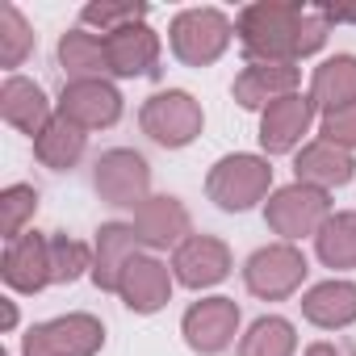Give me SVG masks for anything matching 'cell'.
I'll return each instance as SVG.
<instances>
[{"label": "cell", "instance_id": "cell-1", "mask_svg": "<svg viewBox=\"0 0 356 356\" xmlns=\"http://www.w3.org/2000/svg\"><path fill=\"white\" fill-rule=\"evenodd\" d=\"M327 30L331 22L323 17V9H306L293 0H260L235 22V34L252 63H298L327 42Z\"/></svg>", "mask_w": 356, "mask_h": 356}, {"label": "cell", "instance_id": "cell-2", "mask_svg": "<svg viewBox=\"0 0 356 356\" xmlns=\"http://www.w3.org/2000/svg\"><path fill=\"white\" fill-rule=\"evenodd\" d=\"M268 189H273V168L260 155H222L206 176L210 202L218 210H231V214L252 210L256 202L268 197Z\"/></svg>", "mask_w": 356, "mask_h": 356}, {"label": "cell", "instance_id": "cell-3", "mask_svg": "<svg viewBox=\"0 0 356 356\" xmlns=\"http://www.w3.org/2000/svg\"><path fill=\"white\" fill-rule=\"evenodd\" d=\"M231 17L218 13V9H185L172 17V30H168V42H172V55L189 63V67H210L227 47H231Z\"/></svg>", "mask_w": 356, "mask_h": 356}, {"label": "cell", "instance_id": "cell-4", "mask_svg": "<svg viewBox=\"0 0 356 356\" xmlns=\"http://www.w3.org/2000/svg\"><path fill=\"white\" fill-rule=\"evenodd\" d=\"M105 343V327L92 314H63L51 323H34L22 339V356H97Z\"/></svg>", "mask_w": 356, "mask_h": 356}, {"label": "cell", "instance_id": "cell-5", "mask_svg": "<svg viewBox=\"0 0 356 356\" xmlns=\"http://www.w3.org/2000/svg\"><path fill=\"white\" fill-rule=\"evenodd\" d=\"M264 218H268V227L285 243H293V239H306V235H318L323 231V222L331 218V202H327L323 189H310V185H298L293 181V185H285V189H277L268 197Z\"/></svg>", "mask_w": 356, "mask_h": 356}, {"label": "cell", "instance_id": "cell-6", "mask_svg": "<svg viewBox=\"0 0 356 356\" xmlns=\"http://www.w3.org/2000/svg\"><path fill=\"white\" fill-rule=\"evenodd\" d=\"M306 273H310V264L293 243H273V248H260L248 256L243 285H248V293H256L264 302H281L306 281Z\"/></svg>", "mask_w": 356, "mask_h": 356}, {"label": "cell", "instance_id": "cell-7", "mask_svg": "<svg viewBox=\"0 0 356 356\" xmlns=\"http://www.w3.org/2000/svg\"><path fill=\"white\" fill-rule=\"evenodd\" d=\"M138 122H143L147 138H155L159 147L176 151V147H189L202 134V105L189 92H181V88H168V92H155L143 105Z\"/></svg>", "mask_w": 356, "mask_h": 356}, {"label": "cell", "instance_id": "cell-8", "mask_svg": "<svg viewBox=\"0 0 356 356\" xmlns=\"http://www.w3.org/2000/svg\"><path fill=\"white\" fill-rule=\"evenodd\" d=\"M97 193L109 206L138 210L151 197V168H147V159L138 151H126V147L105 151L97 159Z\"/></svg>", "mask_w": 356, "mask_h": 356}, {"label": "cell", "instance_id": "cell-9", "mask_svg": "<svg viewBox=\"0 0 356 356\" xmlns=\"http://www.w3.org/2000/svg\"><path fill=\"white\" fill-rule=\"evenodd\" d=\"M59 118H67L72 126L88 130H105L122 118V92L109 80H80V84H63L59 97Z\"/></svg>", "mask_w": 356, "mask_h": 356}, {"label": "cell", "instance_id": "cell-10", "mask_svg": "<svg viewBox=\"0 0 356 356\" xmlns=\"http://www.w3.org/2000/svg\"><path fill=\"white\" fill-rule=\"evenodd\" d=\"M185 339L193 352L202 356H214L222 348H231L235 331H239V306L235 298H206V302H193L185 310V323H181Z\"/></svg>", "mask_w": 356, "mask_h": 356}, {"label": "cell", "instance_id": "cell-11", "mask_svg": "<svg viewBox=\"0 0 356 356\" xmlns=\"http://www.w3.org/2000/svg\"><path fill=\"white\" fill-rule=\"evenodd\" d=\"M231 273V248L214 235H189L172 256V277L189 289H210L227 281Z\"/></svg>", "mask_w": 356, "mask_h": 356}, {"label": "cell", "instance_id": "cell-12", "mask_svg": "<svg viewBox=\"0 0 356 356\" xmlns=\"http://www.w3.org/2000/svg\"><path fill=\"white\" fill-rule=\"evenodd\" d=\"M0 277L17 293H38L51 285V239L38 231H26L22 239L5 243V260H0Z\"/></svg>", "mask_w": 356, "mask_h": 356}, {"label": "cell", "instance_id": "cell-13", "mask_svg": "<svg viewBox=\"0 0 356 356\" xmlns=\"http://www.w3.org/2000/svg\"><path fill=\"white\" fill-rule=\"evenodd\" d=\"M314 109H318V105H314L310 97H302V92H289V97L273 101V105L264 109V118H260V147H264L268 155L293 151V147L302 143V134L310 130Z\"/></svg>", "mask_w": 356, "mask_h": 356}, {"label": "cell", "instance_id": "cell-14", "mask_svg": "<svg viewBox=\"0 0 356 356\" xmlns=\"http://www.w3.org/2000/svg\"><path fill=\"white\" fill-rule=\"evenodd\" d=\"M118 293H122V302H126L134 314H155V310H163L168 298H172V268L159 264L155 256H134V260L122 268Z\"/></svg>", "mask_w": 356, "mask_h": 356}, {"label": "cell", "instance_id": "cell-15", "mask_svg": "<svg viewBox=\"0 0 356 356\" xmlns=\"http://www.w3.org/2000/svg\"><path fill=\"white\" fill-rule=\"evenodd\" d=\"M143 239L134 231V222H105L97 231V248H92V281L101 293H118L122 268L138 256Z\"/></svg>", "mask_w": 356, "mask_h": 356}, {"label": "cell", "instance_id": "cell-16", "mask_svg": "<svg viewBox=\"0 0 356 356\" xmlns=\"http://www.w3.org/2000/svg\"><path fill=\"white\" fill-rule=\"evenodd\" d=\"M293 176H298V185H310V189L327 193V189H339V185L352 181V176H356V159H352V151L318 138V143H310V147L298 151Z\"/></svg>", "mask_w": 356, "mask_h": 356}, {"label": "cell", "instance_id": "cell-17", "mask_svg": "<svg viewBox=\"0 0 356 356\" xmlns=\"http://www.w3.org/2000/svg\"><path fill=\"white\" fill-rule=\"evenodd\" d=\"M105 55H109V72L113 76H155L159 67V38L151 26H126L118 34H105Z\"/></svg>", "mask_w": 356, "mask_h": 356}, {"label": "cell", "instance_id": "cell-18", "mask_svg": "<svg viewBox=\"0 0 356 356\" xmlns=\"http://www.w3.org/2000/svg\"><path fill=\"white\" fill-rule=\"evenodd\" d=\"M0 118H5L9 126H17L22 134H42L51 126V101L47 92L26 80V76H9L5 84H0Z\"/></svg>", "mask_w": 356, "mask_h": 356}, {"label": "cell", "instance_id": "cell-19", "mask_svg": "<svg viewBox=\"0 0 356 356\" xmlns=\"http://www.w3.org/2000/svg\"><path fill=\"white\" fill-rule=\"evenodd\" d=\"M134 231L143 239V248H181L189 235V210L176 197H147L134 210Z\"/></svg>", "mask_w": 356, "mask_h": 356}, {"label": "cell", "instance_id": "cell-20", "mask_svg": "<svg viewBox=\"0 0 356 356\" xmlns=\"http://www.w3.org/2000/svg\"><path fill=\"white\" fill-rule=\"evenodd\" d=\"M293 88H298L293 63H248L235 80V101L243 109H268L273 101L289 97Z\"/></svg>", "mask_w": 356, "mask_h": 356}, {"label": "cell", "instance_id": "cell-21", "mask_svg": "<svg viewBox=\"0 0 356 356\" xmlns=\"http://www.w3.org/2000/svg\"><path fill=\"white\" fill-rule=\"evenodd\" d=\"M302 314L323 327V331H339L356 323V285L352 281H323L302 298Z\"/></svg>", "mask_w": 356, "mask_h": 356}, {"label": "cell", "instance_id": "cell-22", "mask_svg": "<svg viewBox=\"0 0 356 356\" xmlns=\"http://www.w3.org/2000/svg\"><path fill=\"white\" fill-rule=\"evenodd\" d=\"M310 101L323 113H335V109L356 105V55L323 59L314 67V76H310Z\"/></svg>", "mask_w": 356, "mask_h": 356}, {"label": "cell", "instance_id": "cell-23", "mask_svg": "<svg viewBox=\"0 0 356 356\" xmlns=\"http://www.w3.org/2000/svg\"><path fill=\"white\" fill-rule=\"evenodd\" d=\"M59 67H63L67 84L105 80V72H109L105 38H97V34H88V30H67V34L59 38Z\"/></svg>", "mask_w": 356, "mask_h": 356}, {"label": "cell", "instance_id": "cell-24", "mask_svg": "<svg viewBox=\"0 0 356 356\" xmlns=\"http://www.w3.org/2000/svg\"><path fill=\"white\" fill-rule=\"evenodd\" d=\"M84 147H88V134L80 130V126H72L67 118H51V126L34 138V155L47 163V168H55V172H67V168H76L80 163V155H84Z\"/></svg>", "mask_w": 356, "mask_h": 356}, {"label": "cell", "instance_id": "cell-25", "mask_svg": "<svg viewBox=\"0 0 356 356\" xmlns=\"http://www.w3.org/2000/svg\"><path fill=\"white\" fill-rule=\"evenodd\" d=\"M314 252L327 268H356V210L331 214L314 235Z\"/></svg>", "mask_w": 356, "mask_h": 356}, {"label": "cell", "instance_id": "cell-26", "mask_svg": "<svg viewBox=\"0 0 356 356\" xmlns=\"http://www.w3.org/2000/svg\"><path fill=\"white\" fill-rule=\"evenodd\" d=\"M293 348H298L293 323L281 318V314H264L248 327V335L239 343V356H293Z\"/></svg>", "mask_w": 356, "mask_h": 356}, {"label": "cell", "instance_id": "cell-27", "mask_svg": "<svg viewBox=\"0 0 356 356\" xmlns=\"http://www.w3.org/2000/svg\"><path fill=\"white\" fill-rule=\"evenodd\" d=\"M143 17H147L143 0H101V5H84V13H80L84 26H101V38L118 34L126 26H143Z\"/></svg>", "mask_w": 356, "mask_h": 356}, {"label": "cell", "instance_id": "cell-28", "mask_svg": "<svg viewBox=\"0 0 356 356\" xmlns=\"http://www.w3.org/2000/svg\"><path fill=\"white\" fill-rule=\"evenodd\" d=\"M34 51V30L17 13V5L0 9V67H22L26 55Z\"/></svg>", "mask_w": 356, "mask_h": 356}, {"label": "cell", "instance_id": "cell-29", "mask_svg": "<svg viewBox=\"0 0 356 356\" xmlns=\"http://www.w3.org/2000/svg\"><path fill=\"white\" fill-rule=\"evenodd\" d=\"M38 214V189L34 185H9L0 193V222H5V239H22L26 222Z\"/></svg>", "mask_w": 356, "mask_h": 356}, {"label": "cell", "instance_id": "cell-30", "mask_svg": "<svg viewBox=\"0 0 356 356\" xmlns=\"http://www.w3.org/2000/svg\"><path fill=\"white\" fill-rule=\"evenodd\" d=\"M84 268H92V256L80 239L55 235L51 239V285H72L76 277H84Z\"/></svg>", "mask_w": 356, "mask_h": 356}, {"label": "cell", "instance_id": "cell-31", "mask_svg": "<svg viewBox=\"0 0 356 356\" xmlns=\"http://www.w3.org/2000/svg\"><path fill=\"white\" fill-rule=\"evenodd\" d=\"M323 138L335 143V147H343V151H352L356 147V105L323 113Z\"/></svg>", "mask_w": 356, "mask_h": 356}, {"label": "cell", "instance_id": "cell-32", "mask_svg": "<svg viewBox=\"0 0 356 356\" xmlns=\"http://www.w3.org/2000/svg\"><path fill=\"white\" fill-rule=\"evenodd\" d=\"M327 22H356V9H323Z\"/></svg>", "mask_w": 356, "mask_h": 356}, {"label": "cell", "instance_id": "cell-33", "mask_svg": "<svg viewBox=\"0 0 356 356\" xmlns=\"http://www.w3.org/2000/svg\"><path fill=\"white\" fill-rule=\"evenodd\" d=\"M306 356H348V352H339V348H331V343H310Z\"/></svg>", "mask_w": 356, "mask_h": 356}, {"label": "cell", "instance_id": "cell-34", "mask_svg": "<svg viewBox=\"0 0 356 356\" xmlns=\"http://www.w3.org/2000/svg\"><path fill=\"white\" fill-rule=\"evenodd\" d=\"M13 323H17V310H13V302H9V298H5V331H9V327H13Z\"/></svg>", "mask_w": 356, "mask_h": 356}]
</instances>
